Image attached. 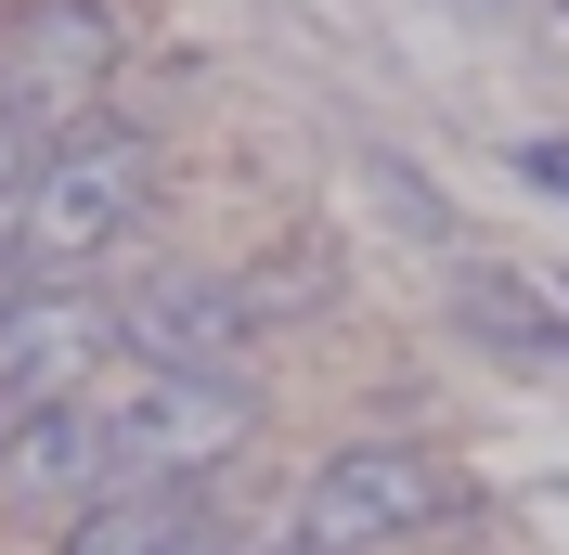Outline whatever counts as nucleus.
<instances>
[{
  "mask_svg": "<svg viewBox=\"0 0 569 555\" xmlns=\"http://www.w3.org/2000/svg\"><path fill=\"white\" fill-rule=\"evenodd\" d=\"M518 181L531 194H569V142H518Z\"/></svg>",
  "mask_w": 569,
  "mask_h": 555,
  "instance_id": "obj_12",
  "label": "nucleus"
},
{
  "mask_svg": "<svg viewBox=\"0 0 569 555\" xmlns=\"http://www.w3.org/2000/svg\"><path fill=\"white\" fill-rule=\"evenodd\" d=\"M66 555H233L208 491H104L66 517Z\"/></svg>",
  "mask_w": 569,
  "mask_h": 555,
  "instance_id": "obj_8",
  "label": "nucleus"
},
{
  "mask_svg": "<svg viewBox=\"0 0 569 555\" xmlns=\"http://www.w3.org/2000/svg\"><path fill=\"white\" fill-rule=\"evenodd\" d=\"M117 465H104V401H66V414H39L0 440V504L13 517H78V504H104Z\"/></svg>",
  "mask_w": 569,
  "mask_h": 555,
  "instance_id": "obj_7",
  "label": "nucleus"
},
{
  "mask_svg": "<svg viewBox=\"0 0 569 555\" xmlns=\"http://www.w3.org/2000/svg\"><path fill=\"white\" fill-rule=\"evenodd\" d=\"M440 517H453V478H440L415 440H350V452H323V465H311L284 543H311V555H376V543H427Z\"/></svg>",
  "mask_w": 569,
  "mask_h": 555,
  "instance_id": "obj_3",
  "label": "nucleus"
},
{
  "mask_svg": "<svg viewBox=\"0 0 569 555\" xmlns=\"http://www.w3.org/2000/svg\"><path fill=\"white\" fill-rule=\"evenodd\" d=\"M104 78H117V13L104 0H27V13H0V104L27 117L39 142L91 130Z\"/></svg>",
  "mask_w": 569,
  "mask_h": 555,
  "instance_id": "obj_4",
  "label": "nucleus"
},
{
  "mask_svg": "<svg viewBox=\"0 0 569 555\" xmlns=\"http://www.w3.org/2000/svg\"><path fill=\"white\" fill-rule=\"evenodd\" d=\"M376 194H389V208H401V233H427V245L453 233V220H440V194H427V181H415V169H376Z\"/></svg>",
  "mask_w": 569,
  "mask_h": 555,
  "instance_id": "obj_11",
  "label": "nucleus"
},
{
  "mask_svg": "<svg viewBox=\"0 0 569 555\" xmlns=\"http://www.w3.org/2000/svg\"><path fill=\"white\" fill-rule=\"evenodd\" d=\"M453 311L479 323L492 349H518V362H569V311L531 297L518 272H492V259H466V272H453Z\"/></svg>",
  "mask_w": 569,
  "mask_h": 555,
  "instance_id": "obj_9",
  "label": "nucleus"
},
{
  "mask_svg": "<svg viewBox=\"0 0 569 555\" xmlns=\"http://www.w3.org/2000/svg\"><path fill=\"white\" fill-rule=\"evenodd\" d=\"M39 155H52V142H39L27 117L0 104V220H13V194H27V169H39Z\"/></svg>",
  "mask_w": 569,
  "mask_h": 555,
  "instance_id": "obj_10",
  "label": "nucleus"
},
{
  "mask_svg": "<svg viewBox=\"0 0 569 555\" xmlns=\"http://www.w3.org/2000/svg\"><path fill=\"white\" fill-rule=\"evenodd\" d=\"M142 208H156V142H142L130 117H91V130H66V142L27 169L0 245H13V272H27V284H66V272H91Z\"/></svg>",
  "mask_w": 569,
  "mask_h": 555,
  "instance_id": "obj_1",
  "label": "nucleus"
},
{
  "mask_svg": "<svg viewBox=\"0 0 569 555\" xmlns=\"http://www.w3.org/2000/svg\"><path fill=\"white\" fill-rule=\"evenodd\" d=\"M247 440H259L247 375H142V387L104 401V465H117V491H194L208 465H233Z\"/></svg>",
  "mask_w": 569,
  "mask_h": 555,
  "instance_id": "obj_2",
  "label": "nucleus"
},
{
  "mask_svg": "<svg viewBox=\"0 0 569 555\" xmlns=\"http://www.w3.org/2000/svg\"><path fill=\"white\" fill-rule=\"evenodd\" d=\"M104 349H117V311H91L66 284H27V311L0 323V440L39 426V414H66V401H91Z\"/></svg>",
  "mask_w": 569,
  "mask_h": 555,
  "instance_id": "obj_6",
  "label": "nucleus"
},
{
  "mask_svg": "<svg viewBox=\"0 0 569 555\" xmlns=\"http://www.w3.org/2000/svg\"><path fill=\"white\" fill-rule=\"evenodd\" d=\"M13 311H27V272H13V245H0V323H13Z\"/></svg>",
  "mask_w": 569,
  "mask_h": 555,
  "instance_id": "obj_13",
  "label": "nucleus"
},
{
  "mask_svg": "<svg viewBox=\"0 0 569 555\" xmlns=\"http://www.w3.org/2000/svg\"><path fill=\"white\" fill-rule=\"evenodd\" d=\"M117 349H142V375H233L259 349V284H233V272H142L117 297Z\"/></svg>",
  "mask_w": 569,
  "mask_h": 555,
  "instance_id": "obj_5",
  "label": "nucleus"
},
{
  "mask_svg": "<svg viewBox=\"0 0 569 555\" xmlns=\"http://www.w3.org/2000/svg\"><path fill=\"white\" fill-rule=\"evenodd\" d=\"M247 555H311V543H247Z\"/></svg>",
  "mask_w": 569,
  "mask_h": 555,
  "instance_id": "obj_14",
  "label": "nucleus"
}]
</instances>
